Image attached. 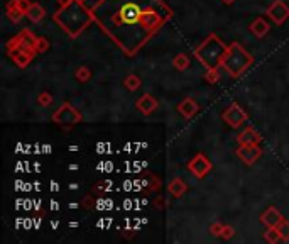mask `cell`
<instances>
[{
  "mask_svg": "<svg viewBox=\"0 0 289 244\" xmlns=\"http://www.w3.org/2000/svg\"><path fill=\"white\" fill-rule=\"evenodd\" d=\"M222 231H223V226H220V224H216V226H212V232L213 234H222Z\"/></svg>",
  "mask_w": 289,
  "mask_h": 244,
  "instance_id": "cb8c5ba5",
  "label": "cell"
},
{
  "mask_svg": "<svg viewBox=\"0 0 289 244\" xmlns=\"http://www.w3.org/2000/svg\"><path fill=\"white\" fill-rule=\"evenodd\" d=\"M125 85H127V88H129V90H137V88H139V85H140V80L136 77V75H130V77H127Z\"/></svg>",
  "mask_w": 289,
  "mask_h": 244,
  "instance_id": "2e32d148",
  "label": "cell"
},
{
  "mask_svg": "<svg viewBox=\"0 0 289 244\" xmlns=\"http://www.w3.org/2000/svg\"><path fill=\"white\" fill-rule=\"evenodd\" d=\"M252 134H256V132H254L252 129H247L245 132H242V134H240L239 141L243 144V146H249V144H256L259 139H256V137H254V139H252V137H250V136H252Z\"/></svg>",
  "mask_w": 289,
  "mask_h": 244,
  "instance_id": "5bb4252c",
  "label": "cell"
},
{
  "mask_svg": "<svg viewBox=\"0 0 289 244\" xmlns=\"http://www.w3.org/2000/svg\"><path fill=\"white\" fill-rule=\"evenodd\" d=\"M26 16L29 17L32 22H39V20L44 17V10H43V7H41L39 3H32V5L27 7Z\"/></svg>",
  "mask_w": 289,
  "mask_h": 244,
  "instance_id": "8fae6325",
  "label": "cell"
},
{
  "mask_svg": "<svg viewBox=\"0 0 289 244\" xmlns=\"http://www.w3.org/2000/svg\"><path fill=\"white\" fill-rule=\"evenodd\" d=\"M279 239H281V234H279V231H277L276 228H271L269 231L266 232V241L276 243V241H279Z\"/></svg>",
  "mask_w": 289,
  "mask_h": 244,
  "instance_id": "e0dca14e",
  "label": "cell"
},
{
  "mask_svg": "<svg viewBox=\"0 0 289 244\" xmlns=\"http://www.w3.org/2000/svg\"><path fill=\"white\" fill-rule=\"evenodd\" d=\"M250 31H252V34H256L257 37H262L267 34V31H269V26H267V22L264 19H257L256 22L250 26Z\"/></svg>",
  "mask_w": 289,
  "mask_h": 244,
  "instance_id": "7c38bea8",
  "label": "cell"
},
{
  "mask_svg": "<svg viewBox=\"0 0 289 244\" xmlns=\"http://www.w3.org/2000/svg\"><path fill=\"white\" fill-rule=\"evenodd\" d=\"M184 190H186V185H184L180 178H176V180H173L169 183V192L174 197H181V195L184 194Z\"/></svg>",
  "mask_w": 289,
  "mask_h": 244,
  "instance_id": "4fadbf2b",
  "label": "cell"
},
{
  "mask_svg": "<svg viewBox=\"0 0 289 244\" xmlns=\"http://www.w3.org/2000/svg\"><path fill=\"white\" fill-rule=\"evenodd\" d=\"M239 156L242 158L247 164H252L254 161L260 156V149L256 147V144H249V146H243L242 149H239Z\"/></svg>",
  "mask_w": 289,
  "mask_h": 244,
  "instance_id": "52a82bcc",
  "label": "cell"
},
{
  "mask_svg": "<svg viewBox=\"0 0 289 244\" xmlns=\"http://www.w3.org/2000/svg\"><path fill=\"white\" fill-rule=\"evenodd\" d=\"M223 119H225L232 127H239L240 124L245 121V112L240 111L237 104H233L230 109H227V112L223 114Z\"/></svg>",
  "mask_w": 289,
  "mask_h": 244,
  "instance_id": "5b68a950",
  "label": "cell"
},
{
  "mask_svg": "<svg viewBox=\"0 0 289 244\" xmlns=\"http://www.w3.org/2000/svg\"><path fill=\"white\" fill-rule=\"evenodd\" d=\"M277 231H279V234H281V238L283 239H289V222H281L279 226H277Z\"/></svg>",
  "mask_w": 289,
  "mask_h": 244,
  "instance_id": "d6986e66",
  "label": "cell"
},
{
  "mask_svg": "<svg viewBox=\"0 0 289 244\" xmlns=\"http://www.w3.org/2000/svg\"><path fill=\"white\" fill-rule=\"evenodd\" d=\"M222 2H223V3H233L235 0H222Z\"/></svg>",
  "mask_w": 289,
  "mask_h": 244,
  "instance_id": "d4e9b609",
  "label": "cell"
},
{
  "mask_svg": "<svg viewBox=\"0 0 289 244\" xmlns=\"http://www.w3.org/2000/svg\"><path fill=\"white\" fill-rule=\"evenodd\" d=\"M137 107H139L140 111L144 112V114H151V112H152L154 109L157 107V102L154 100L151 95H144V97L140 98L139 102H137Z\"/></svg>",
  "mask_w": 289,
  "mask_h": 244,
  "instance_id": "9c48e42d",
  "label": "cell"
},
{
  "mask_svg": "<svg viewBox=\"0 0 289 244\" xmlns=\"http://www.w3.org/2000/svg\"><path fill=\"white\" fill-rule=\"evenodd\" d=\"M119 17L125 24H136L142 17V10H140V7L136 2H129L120 9Z\"/></svg>",
  "mask_w": 289,
  "mask_h": 244,
  "instance_id": "3957f363",
  "label": "cell"
},
{
  "mask_svg": "<svg viewBox=\"0 0 289 244\" xmlns=\"http://www.w3.org/2000/svg\"><path fill=\"white\" fill-rule=\"evenodd\" d=\"M76 77H78V80L85 81L88 77H90V73H88V70H87V68H80V71H78V75H76Z\"/></svg>",
  "mask_w": 289,
  "mask_h": 244,
  "instance_id": "44dd1931",
  "label": "cell"
},
{
  "mask_svg": "<svg viewBox=\"0 0 289 244\" xmlns=\"http://www.w3.org/2000/svg\"><path fill=\"white\" fill-rule=\"evenodd\" d=\"M262 222L269 226V228H276V226H279L281 222H283V215L277 212V209L271 207V209H267V211L264 212Z\"/></svg>",
  "mask_w": 289,
  "mask_h": 244,
  "instance_id": "ba28073f",
  "label": "cell"
},
{
  "mask_svg": "<svg viewBox=\"0 0 289 244\" xmlns=\"http://www.w3.org/2000/svg\"><path fill=\"white\" fill-rule=\"evenodd\" d=\"M218 78H220L218 70H216V68H210L208 73H206V81H208V83H216Z\"/></svg>",
  "mask_w": 289,
  "mask_h": 244,
  "instance_id": "ac0fdd59",
  "label": "cell"
},
{
  "mask_svg": "<svg viewBox=\"0 0 289 244\" xmlns=\"http://www.w3.org/2000/svg\"><path fill=\"white\" fill-rule=\"evenodd\" d=\"M188 65H190V60L186 58V54H180V56L174 58V66H176V70H180V71L186 70Z\"/></svg>",
  "mask_w": 289,
  "mask_h": 244,
  "instance_id": "9a60e30c",
  "label": "cell"
},
{
  "mask_svg": "<svg viewBox=\"0 0 289 244\" xmlns=\"http://www.w3.org/2000/svg\"><path fill=\"white\" fill-rule=\"evenodd\" d=\"M178 111L181 112V114L184 115V117H193V115L198 112V105L195 104V100H191V98H186V100H183V104L180 105V109Z\"/></svg>",
  "mask_w": 289,
  "mask_h": 244,
  "instance_id": "30bf717a",
  "label": "cell"
},
{
  "mask_svg": "<svg viewBox=\"0 0 289 244\" xmlns=\"http://www.w3.org/2000/svg\"><path fill=\"white\" fill-rule=\"evenodd\" d=\"M227 48L220 43V39H216L215 36H210L201 46L196 49V56L198 60L205 65L206 68H216L218 63H222L225 58Z\"/></svg>",
  "mask_w": 289,
  "mask_h": 244,
  "instance_id": "6da1fadb",
  "label": "cell"
},
{
  "mask_svg": "<svg viewBox=\"0 0 289 244\" xmlns=\"http://www.w3.org/2000/svg\"><path fill=\"white\" fill-rule=\"evenodd\" d=\"M210 166H212V164H210V161L206 160L203 154H198V156H196L195 160H193L191 163L188 164V170L193 171L196 177H203V175H205L206 171L210 170Z\"/></svg>",
  "mask_w": 289,
  "mask_h": 244,
  "instance_id": "8992f818",
  "label": "cell"
},
{
  "mask_svg": "<svg viewBox=\"0 0 289 244\" xmlns=\"http://www.w3.org/2000/svg\"><path fill=\"white\" fill-rule=\"evenodd\" d=\"M15 61L20 65V66H24L26 63H29L30 61V54H26V53H22V58H19V56H15Z\"/></svg>",
  "mask_w": 289,
  "mask_h": 244,
  "instance_id": "ffe728a7",
  "label": "cell"
},
{
  "mask_svg": "<svg viewBox=\"0 0 289 244\" xmlns=\"http://www.w3.org/2000/svg\"><path fill=\"white\" fill-rule=\"evenodd\" d=\"M267 14H269L271 19H273L276 24H283L284 20L289 17V7L284 2H281V0H276V2H274V5L269 7Z\"/></svg>",
  "mask_w": 289,
  "mask_h": 244,
  "instance_id": "277c9868",
  "label": "cell"
},
{
  "mask_svg": "<svg viewBox=\"0 0 289 244\" xmlns=\"http://www.w3.org/2000/svg\"><path fill=\"white\" fill-rule=\"evenodd\" d=\"M222 236H223V238H225V239L232 238V236H233V229H232V228H223Z\"/></svg>",
  "mask_w": 289,
  "mask_h": 244,
  "instance_id": "603a6c76",
  "label": "cell"
},
{
  "mask_svg": "<svg viewBox=\"0 0 289 244\" xmlns=\"http://www.w3.org/2000/svg\"><path fill=\"white\" fill-rule=\"evenodd\" d=\"M250 61H252V58L249 56V53L243 51L237 43H233L232 46H230V49L225 53V58H223L222 63L223 66H225V70L228 71L232 77H237L240 71H243L249 66Z\"/></svg>",
  "mask_w": 289,
  "mask_h": 244,
  "instance_id": "7a4b0ae2",
  "label": "cell"
},
{
  "mask_svg": "<svg viewBox=\"0 0 289 244\" xmlns=\"http://www.w3.org/2000/svg\"><path fill=\"white\" fill-rule=\"evenodd\" d=\"M39 102H41V104H43V105H47V104H49V102H51V95L47 94V92H44V94H41V95H39Z\"/></svg>",
  "mask_w": 289,
  "mask_h": 244,
  "instance_id": "7402d4cb",
  "label": "cell"
}]
</instances>
